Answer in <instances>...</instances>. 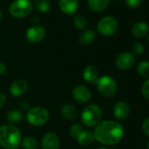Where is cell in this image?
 <instances>
[{"mask_svg": "<svg viewBox=\"0 0 149 149\" xmlns=\"http://www.w3.org/2000/svg\"><path fill=\"white\" fill-rule=\"evenodd\" d=\"M59 8L66 15H73L79 8V0H59Z\"/></svg>", "mask_w": 149, "mask_h": 149, "instance_id": "obj_11", "label": "cell"}, {"mask_svg": "<svg viewBox=\"0 0 149 149\" xmlns=\"http://www.w3.org/2000/svg\"><path fill=\"white\" fill-rule=\"evenodd\" d=\"M118 26V21L114 17L105 16L98 21L97 30L103 36H111L116 33Z\"/></svg>", "mask_w": 149, "mask_h": 149, "instance_id": "obj_7", "label": "cell"}, {"mask_svg": "<svg viewBox=\"0 0 149 149\" xmlns=\"http://www.w3.org/2000/svg\"><path fill=\"white\" fill-rule=\"evenodd\" d=\"M96 84L99 93L105 97H111L117 92V83L115 79L110 76L98 77V79L96 81Z\"/></svg>", "mask_w": 149, "mask_h": 149, "instance_id": "obj_6", "label": "cell"}, {"mask_svg": "<svg viewBox=\"0 0 149 149\" xmlns=\"http://www.w3.org/2000/svg\"><path fill=\"white\" fill-rule=\"evenodd\" d=\"M130 114V107L125 102H118L113 107V115L119 120H124Z\"/></svg>", "mask_w": 149, "mask_h": 149, "instance_id": "obj_14", "label": "cell"}, {"mask_svg": "<svg viewBox=\"0 0 149 149\" xmlns=\"http://www.w3.org/2000/svg\"><path fill=\"white\" fill-rule=\"evenodd\" d=\"M132 51L136 55H140L144 52V46L139 42H135L132 47Z\"/></svg>", "mask_w": 149, "mask_h": 149, "instance_id": "obj_27", "label": "cell"}, {"mask_svg": "<svg viewBox=\"0 0 149 149\" xmlns=\"http://www.w3.org/2000/svg\"><path fill=\"white\" fill-rule=\"evenodd\" d=\"M73 22H74V27L79 29V30L84 29L88 25V20H87L86 17H84V15H81V14L74 16Z\"/></svg>", "mask_w": 149, "mask_h": 149, "instance_id": "obj_25", "label": "cell"}, {"mask_svg": "<svg viewBox=\"0 0 149 149\" xmlns=\"http://www.w3.org/2000/svg\"><path fill=\"white\" fill-rule=\"evenodd\" d=\"M33 9L31 0H14L9 6L10 14L16 19H23L29 16Z\"/></svg>", "mask_w": 149, "mask_h": 149, "instance_id": "obj_4", "label": "cell"}, {"mask_svg": "<svg viewBox=\"0 0 149 149\" xmlns=\"http://www.w3.org/2000/svg\"><path fill=\"white\" fill-rule=\"evenodd\" d=\"M137 72L140 77L149 78V61H140L137 66Z\"/></svg>", "mask_w": 149, "mask_h": 149, "instance_id": "obj_23", "label": "cell"}, {"mask_svg": "<svg viewBox=\"0 0 149 149\" xmlns=\"http://www.w3.org/2000/svg\"><path fill=\"white\" fill-rule=\"evenodd\" d=\"M123 125L113 120L100 122L93 132L95 139L105 146H113L118 143L124 136Z\"/></svg>", "mask_w": 149, "mask_h": 149, "instance_id": "obj_1", "label": "cell"}, {"mask_svg": "<svg viewBox=\"0 0 149 149\" xmlns=\"http://www.w3.org/2000/svg\"><path fill=\"white\" fill-rule=\"evenodd\" d=\"M72 96L74 101L80 104H86L91 98V92L88 87L84 85H77L73 89Z\"/></svg>", "mask_w": 149, "mask_h": 149, "instance_id": "obj_8", "label": "cell"}, {"mask_svg": "<svg viewBox=\"0 0 149 149\" xmlns=\"http://www.w3.org/2000/svg\"><path fill=\"white\" fill-rule=\"evenodd\" d=\"M148 40H149V38H148Z\"/></svg>", "mask_w": 149, "mask_h": 149, "instance_id": "obj_36", "label": "cell"}, {"mask_svg": "<svg viewBox=\"0 0 149 149\" xmlns=\"http://www.w3.org/2000/svg\"><path fill=\"white\" fill-rule=\"evenodd\" d=\"M6 102V97L3 92H0V109H1Z\"/></svg>", "mask_w": 149, "mask_h": 149, "instance_id": "obj_31", "label": "cell"}, {"mask_svg": "<svg viewBox=\"0 0 149 149\" xmlns=\"http://www.w3.org/2000/svg\"><path fill=\"white\" fill-rule=\"evenodd\" d=\"M22 141L20 131L13 125L0 126V146L6 149H17Z\"/></svg>", "mask_w": 149, "mask_h": 149, "instance_id": "obj_2", "label": "cell"}, {"mask_svg": "<svg viewBox=\"0 0 149 149\" xmlns=\"http://www.w3.org/2000/svg\"><path fill=\"white\" fill-rule=\"evenodd\" d=\"M98 149H107V148H104V147H100V148H98Z\"/></svg>", "mask_w": 149, "mask_h": 149, "instance_id": "obj_35", "label": "cell"}, {"mask_svg": "<svg viewBox=\"0 0 149 149\" xmlns=\"http://www.w3.org/2000/svg\"><path fill=\"white\" fill-rule=\"evenodd\" d=\"M149 32V26L143 21L136 22L132 27V33L137 38H142Z\"/></svg>", "mask_w": 149, "mask_h": 149, "instance_id": "obj_16", "label": "cell"}, {"mask_svg": "<svg viewBox=\"0 0 149 149\" xmlns=\"http://www.w3.org/2000/svg\"><path fill=\"white\" fill-rule=\"evenodd\" d=\"M28 89V84L24 79H18L13 82L10 86V93L13 97H20L24 95Z\"/></svg>", "mask_w": 149, "mask_h": 149, "instance_id": "obj_13", "label": "cell"}, {"mask_svg": "<svg viewBox=\"0 0 149 149\" xmlns=\"http://www.w3.org/2000/svg\"><path fill=\"white\" fill-rule=\"evenodd\" d=\"M81 118L83 124L88 127L97 125L102 118V110L97 104H90L83 110Z\"/></svg>", "mask_w": 149, "mask_h": 149, "instance_id": "obj_3", "label": "cell"}, {"mask_svg": "<svg viewBox=\"0 0 149 149\" xmlns=\"http://www.w3.org/2000/svg\"><path fill=\"white\" fill-rule=\"evenodd\" d=\"M141 92L143 97L146 99L149 100V79H147L142 85L141 88Z\"/></svg>", "mask_w": 149, "mask_h": 149, "instance_id": "obj_28", "label": "cell"}, {"mask_svg": "<svg viewBox=\"0 0 149 149\" xmlns=\"http://www.w3.org/2000/svg\"><path fill=\"white\" fill-rule=\"evenodd\" d=\"M46 36V30L40 26H33L29 27L26 33L27 41L31 43H38L41 41Z\"/></svg>", "mask_w": 149, "mask_h": 149, "instance_id": "obj_9", "label": "cell"}, {"mask_svg": "<svg viewBox=\"0 0 149 149\" xmlns=\"http://www.w3.org/2000/svg\"><path fill=\"white\" fill-rule=\"evenodd\" d=\"M61 114L66 119L72 120L77 118V110L73 104H65L61 107Z\"/></svg>", "mask_w": 149, "mask_h": 149, "instance_id": "obj_20", "label": "cell"}, {"mask_svg": "<svg viewBox=\"0 0 149 149\" xmlns=\"http://www.w3.org/2000/svg\"><path fill=\"white\" fill-rule=\"evenodd\" d=\"M146 146H147V148L149 149V140H148V142H147V144H146Z\"/></svg>", "mask_w": 149, "mask_h": 149, "instance_id": "obj_34", "label": "cell"}, {"mask_svg": "<svg viewBox=\"0 0 149 149\" xmlns=\"http://www.w3.org/2000/svg\"><path fill=\"white\" fill-rule=\"evenodd\" d=\"M142 130H143L144 133L149 137V118L145 119L144 122L142 123Z\"/></svg>", "mask_w": 149, "mask_h": 149, "instance_id": "obj_30", "label": "cell"}, {"mask_svg": "<svg viewBox=\"0 0 149 149\" xmlns=\"http://www.w3.org/2000/svg\"><path fill=\"white\" fill-rule=\"evenodd\" d=\"M42 149H58L60 146V139L54 132L46 133L41 139Z\"/></svg>", "mask_w": 149, "mask_h": 149, "instance_id": "obj_12", "label": "cell"}, {"mask_svg": "<svg viewBox=\"0 0 149 149\" xmlns=\"http://www.w3.org/2000/svg\"><path fill=\"white\" fill-rule=\"evenodd\" d=\"M84 79L88 83H96L98 79V70L93 65L87 66L83 73Z\"/></svg>", "mask_w": 149, "mask_h": 149, "instance_id": "obj_15", "label": "cell"}, {"mask_svg": "<svg viewBox=\"0 0 149 149\" xmlns=\"http://www.w3.org/2000/svg\"><path fill=\"white\" fill-rule=\"evenodd\" d=\"M96 39V33L94 30L88 29L83 32L79 37V41L84 46H88L93 43V41Z\"/></svg>", "mask_w": 149, "mask_h": 149, "instance_id": "obj_19", "label": "cell"}, {"mask_svg": "<svg viewBox=\"0 0 149 149\" xmlns=\"http://www.w3.org/2000/svg\"><path fill=\"white\" fill-rule=\"evenodd\" d=\"M142 1L143 0H125V4L129 8L135 9L141 5Z\"/></svg>", "mask_w": 149, "mask_h": 149, "instance_id": "obj_29", "label": "cell"}, {"mask_svg": "<svg viewBox=\"0 0 149 149\" xmlns=\"http://www.w3.org/2000/svg\"><path fill=\"white\" fill-rule=\"evenodd\" d=\"M33 5L40 13H47L51 7L48 0H34Z\"/></svg>", "mask_w": 149, "mask_h": 149, "instance_id": "obj_22", "label": "cell"}, {"mask_svg": "<svg viewBox=\"0 0 149 149\" xmlns=\"http://www.w3.org/2000/svg\"><path fill=\"white\" fill-rule=\"evenodd\" d=\"M95 140L94 133L89 130H84L82 133L77 138V141L78 144L82 146H89L92 144Z\"/></svg>", "mask_w": 149, "mask_h": 149, "instance_id": "obj_17", "label": "cell"}, {"mask_svg": "<svg viewBox=\"0 0 149 149\" xmlns=\"http://www.w3.org/2000/svg\"><path fill=\"white\" fill-rule=\"evenodd\" d=\"M23 113L19 110H12L6 115V119L10 125H16L20 123L23 120Z\"/></svg>", "mask_w": 149, "mask_h": 149, "instance_id": "obj_21", "label": "cell"}, {"mask_svg": "<svg viewBox=\"0 0 149 149\" xmlns=\"http://www.w3.org/2000/svg\"><path fill=\"white\" fill-rule=\"evenodd\" d=\"M2 12H1V10H0V22H1V20H2Z\"/></svg>", "mask_w": 149, "mask_h": 149, "instance_id": "obj_33", "label": "cell"}, {"mask_svg": "<svg viewBox=\"0 0 149 149\" xmlns=\"http://www.w3.org/2000/svg\"><path fill=\"white\" fill-rule=\"evenodd\" d=\"M49 111L43 106H35L31 108L26 114L27 122L33 126H40L47 122Z\"/></svg>", "mask_w": 149, "mask_h": 149, "instance_id": "obj_5", "label": "cell"}, {"mask_svg": "<svg viewBox=\"0 0 149 149\" xmlns=\"http://www.w3.org/2000/svg\"><path fill=\"white\" fill-rule=\"evenodd\" d=\"M21 145L24 149H37L39 143L33 137H26L22 139Z\"/></svg>", "mask_w": 149, "mask_h": 149, "instance_id": "obj_24", "label": "cell"}, {"mask_svg": "<svg viewBox=\"0 0 149 149\" xmlns=\"http://www.w3.org/2000/svg\"><path fill=\"white\" fill-rule=\"evenodd\" d=\"M110 0H88V6L90 9L95 13L104 11L109 5Z\"/></svg>", "mask_w": 149, "mask_h": 149, "instance_id": "obj_18", "label": "cell"}, {"mask_svg": "<svg viewBox=\"0 0 149 149\" xmlns=\"http://www.w3.org/2000/svg\"><path fill=\"white\" fill-rule=\"evenodd\" d=\"M84 131V127L81 124H74L73 125L70 129H69V134L70 136H72L73 138L77 139Z\"/></svg>", "mask_w": 149, "mask_h": 149, "instance_id": "obj_26", "label": "cell"}, {"mask_svg": "<svg viewBox=\"0 0 149 149\" xmlns=\"http://www.w3.org/2000/svg\"><path fill=\"white\" fill-rule=\"evenodd\" d=\"M6 70V66L4 63H1V62H0V74H5Z\"/></svg>", "mask_w": 149, "mask_h": 149, "instance_id": "obj_32", "label": "cell"}, {"mask_svg": "<svg viewBox=\"0 0 149 149\" xmlns=\"http://www.w3.org/2000/svg\"><path fill=\"white\" fill-rule=\"evenodd\" d=\"M135 63V57L129 52L120 54L116 59V66L123 70L131 68Z\"/></svg>", "mask_w": 149, "mask_h": 149, "instance_id": "obj_10", "label": "cell"}]
</instances>
